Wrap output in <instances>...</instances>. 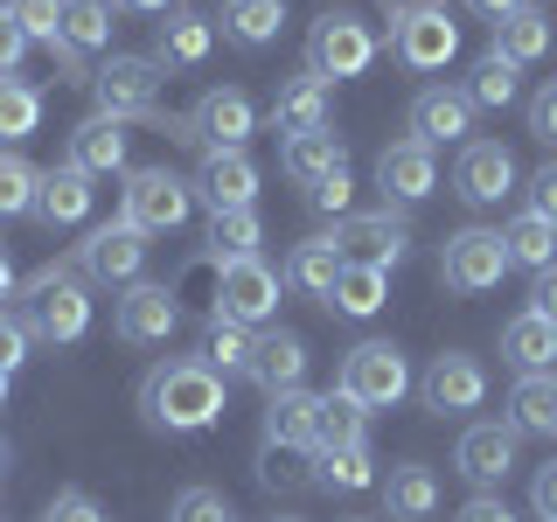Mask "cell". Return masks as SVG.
Instances as JSON below:
<instances>
[{
	"instance_id": "obj_1",
	"label": "cell",
	"mask_w": 557,
	"mask_h": 522,
	"mask_svg": "<svg viewBox=\"0 0 557 522\" xmlns=\"http://www.w3.org/2000/svg\"><path fill=\"white\" fill-rule=\"evenodd\" d=\"M139 411L161 432H209L231 411V390H223V376L202 356H174V362H153L139 376Z\"/></svg>"
},
{
	"instance_id": "obj_2",
	"label": "cell",
	"mask_w": 557,
	"mask_h": 522,
	"mask_svg": "<svg viewBox=\"0 0 557 522\" xmlns=\"http://www.w3.org/2000/svg\"><path fill=\"white\" fill-rule=\"evenodd\" d=\"M14 321H22L35 341H84V327H91V293H84V272H70V265L28 272Z\"/></svg>"
},
{
	"instance_id": "obj_3",
	"label": "cell",
	"mask_w": 557,
	"mask_h": 522,
	"mask_svg": "<svg viewBox=\"0 0 557 522\" xmlns=\"http://www.w3.org/2000/svg\"><path fill=\"white\" fill-rule=\"evenodd\" d=\"M391 49L405 70H446L460 57V22H453L446 0H405V8H391Z\"/></svg>"
},
{
	"instance_id": "obj_4",
	"label": "cell",
	"mask_w": 557,
	"mask_h": 522,
	"mask_svg": "<svg viewBox=\"0 0 557 522\" xmlns=\"http://www.w3.org/2000/svg\"><path fill=\"white\" fill-rule=\"evenodd\" d=\"M376 63V35L362 14H321V22L307 28V70L321 84H342V77H362V70Z\"/></svg>"
},
{
	"instance_id": "obj_5",
	"label": "cell",
	"mask_w": 557,
	"mask_h": 522,
	"mask_svg": "<svg viewBox=\"0 0 557 522\" xmlns=\"http://www.w3.org/2000/svg\"><path fill=\"white\" fill-rule=\"evenodd\" d=\"M119 202H126L119 216H126L139 237H161V231H182V223L196 216V182H182V174H168V167H139Z\"/></svg>"
},
{
	"instance_id": "obj_6",
	"label": "cell",
	"mask_w": 557,
	"mask_h": 522,
	"mask_svg": "<svg viewBox=\"0 0 557 522\" xmlns=\"http://www.w3.org/2000/svg\"><path fill=\"white\" fill-rule=\"evenodd\" d=\"M335 390H348L362 411H391L397 397L411 390V362H405V348L397 341H356L342 356V383Z\"/></svg>"
},
{
	"instance_id": "obj_7",
	"label": "cell",
	"mask_w": 557,
	"mask_h": 522,
	"mask_svg": "<svg viewBox=\"0 0 557 522\" xmlns=\"http://www.w3.org/2000/svg\"><path fill=\"white\" fill-rule=\"evenodd\" d=\"M278 278L265 258H231L216 265V321H237V327H265L278 313Z\"/></svg>"
},
{
	"instance_id": "obj_8",
	"label": "cell",
	"mask_w": 557,
	"mask_h": 522,
	"mask_svg": "<svg viewBox=\"0 0 557 522\" xmlns=\"http://www.w3.org/2000/svg\"><path fill=\"white\" fill-rule=\"evenodd\" d=\"M502 272H509V251H502V231H481V223H467V231L446 237L440 251V278L453 293H495Z\"/></svg>"
},
{
	"instance_id": "obj_9",
	"label": "cell",
	"mask_w": 557,
	"mask_h": 522,
	"mask_svg": "<svg viewBox=\"0 0 557 522\" xmlns=\"http://www.w3.org/2000/svg\"><path fill=\"white\" fill-rule=\"evenodd\" d=\"M258 133V104L237 91V84H223V91H202L196 112L182 119V139H196L202 153H231L244 139Z\"/></svg>"
},
{
	"instance_id": "obj_10",
	"label": "cell",
	"mask_w": 557,
	"mask_h": 522,
	"mask_svg": "<svg viewBox=\"0 0 557 522\" xmlns=\"http://www.w3.org/2000/svg\"><path fill=\"white\" fill-rule=\"evenodd\" d=\"M335 244H342L348 265H376V272H391L397 258L411 251V223L397 216V209H348L342 231H335Z\"/></svg>"
},
{
	"instance_id": "obj_11",
	"label": "cell",
	"mask_w": 557,
	"mask_h": 522,
	"mask_svg": "<svg viewBox=\"0 0 557 522\" xmlns=\"http://www.w3.org/2000/svg\"><path fill=\"white\" fill-rule=\"evenodd\" d=\"M139 265H147V237H139L126 216L98 223V231L77 244V272L98 278V286H139Z\"/></svg>"
},
{
	"instance_id": "obj_12",
	"label": "cell",
	"mask_w": 557,
	"mask_h": 522,
	"mask_svg": "<svg viewBox=\"0 0 557 522\" xmlns=\"http://www.w3.org/2000/svg\"><path fill=\"white\" fill-rule=\"evenodd\" d=\"M161 63L153 57H104L91 70V91H98V112L104 119H133V112H147L153 98H161Z\"/></svg>"
},
{
	"instance_id": "obj_13",
	"label": "cell",
	"mask_w": 557,
	"mask_h": 522,
	"mask_svg": "<svg viewBox=\"0 0 557 522\" xmlns=\"http://www.w3.org/2000/svg\"><path fill=\"white\" fill-rule=\"evenodd\" d=\"M418 397H425V411H440V418L481 411V397H487L481 356H467V348H446V356H432V370L418 376Z\"/></svg>"
},
{
	"instance_id": "obj_14",
	"label": "cell",
	"mask_w": 557,
	"mask_h": 522,
	"mask_svg": "<svg viewBox=\"0 0 557 522\" xmlns=\"http://www.w3.org/2000/svg\"><path fill=\"white\" fill-rule=\"evenodd\" d=\"M509 188H516V153L502 147V139H467L460 161H453V196L487 209V202L509 196Z\"/></svg>"
},
{
	"instance_id": "obj_15",
	"label": "cell",
	"mask_w": 557,
	"mask_h": 522,
	"mask_svg": "<svg viewBox=\"0 0 557 522\" xmlns=\"http://www.w3.org/2000/svg\"><path fill=\"white\" fill-rule=\"evenodd\" d=\"M516 439L522 432L509 425V418H487V425H467L460 432V446H453V467H460L474 487H495V481H509V467H516Z\"/></svg>"
},
{
	"instance_id": "obj_16",
	"label": "cell",
	"mask_w": 557,
	"mask_h": 522,
	"mask_svg": "<svg viewBox=\"0 0 557 522\" xmlns=\"http://www.w3.org/2000/svg\"><path fill=\"white\" fill-rule=\"evenodd\" d=\"M474 133V98H467V84H425V91L411 98V139H425V147H453V139Z\"/></svg>"
},
{
	"instance_id": "obj_17",
	"label": "cell",
	"mask_w": 557,
	"mask_h": 522,
	"mask_svg": "<svg viewBox=\"0 0 557 522\" xmlns=\"http://www.w3.org/2000/svg\"><path fill=\"white\" fill-rule=\"evenodd\" d=\"M174 327H182V293L174 286H126V300H119V341H133V348H153V341H168Z\"/></svg>"
},
{
	"instance_id": "obj_18",
	"label": "cell",
	"mask_w": 557,
	"mask_h": 522,
	"mask_svg": "<svg viewBox=\"0 0 557 522\" xmlns=\"http://www.w3.org/2000/svg\"><path fill=\"white\" fill-rule=\"evenodd\" d=\"M376 188L391 202H425L432 188H440V161H432V147L425 139H391V147L376 153Z\"/></svg>"
},
{
	"instance_id": "obj_19",
	"label": "cell",
	"mask_w": 557,
	"mask_h": 522,
	"mask_svg": "<svg viewBox=\"0 0 557 522\" xmlns=\"http://www.w3.org/2000/svg\"><path fill=\"white\" fill-rule=\"evenodd\" d=\"M307 341L293 335V327H272V335H258L251 341V362H244V376L258 383L265 397H278V390H300L307 383Z\"/></svg>"
},
{
	"instance_id": "obj_20",
	"label": "cell",
	"mask_w": 557,
	"mask_h": 522,
	"mask_svg": "<svg viewBox=\"0 0 557 522\" xmlns=\"http://www.w3.org/2000/svg\"><path fill=\"white\" fill-rule=\"evenodd\" d=\"M258 196V161L244 147L231 153H202V167H196V202H209V216L216 209H251Z\"/></svg>"
},
{
	"instance_id": "obj_21",
	"label": "cell",
	"mask_w": 557,
	"mask_h": 522,
	"mask_svg": "<svg viewBox=\"0 0 557 522\" xmlns=\"http://www.w3.org/2000/svg\"><path fill=\"white\" fill-rule=\"evenodd\" d=\"M126 147H133V126L98 112V119H84V126L70 133V167L98 182V174H119V167H126Z\"/></svg>"
},
{
	"instance_id": "obj_22",
	"label": "cell",
	"mask_w": 557,
	"mask_h": 522,
	"mask_svg": "<svg viewBox=\"0 0 557 522\" xmlns=\"http://www.w3.org/2000/svg\"><path fill=\"white\" fill-rule=\"evenodd\" d=\"M327 112H335V98H327V84L313 77V70H300V77H286V84L272 91V126L286 133V139H293V133H321Z\"/></svg>"
},
{
	"instance_id": "obj_23",
	"label": "cell",
	"mask_w": 557,
	"mask_h": 522,
	"mask_svg": "<svg viewBox=\"0 0 557 522\" xmlns=\"http://www.w3.org/2000/svg\"><path fill=\"white\" fill-rule=\"evenodd\" d=\"M278 167H286V182L313 188V182H327L335 167H348V139H342L335 126H321V133H293L286 147H278Z\"/></svg>"
},
{
	"instance_id": "obj_24",
	"label": "cell",
	"mask_w": 557,
	"mask_h": 522,
	"mask_svg": "<svg viewBox=\"0 0 557 522\" xmlns=\"http://www.w3.org/2000/svg\"><path fill=\"white\" fill-rule=\"evenodd\" d=\"M91 202H98V188H91V174H77V167H49L42 174V188H35V216L49 223V231H70V223H84L91 216Z\"/></svg>"
},
{
	"instance_id": "obj_25",
	"label": "cell",
	"mask_w": 557,
	"mask_h": 522,
	"mask_svg": "<svg viewBox=\"0 0 557 522\" xmlns=\"http://www.w3.org/2000/svg\"><path fill=\"white\" fill-rule=\"evenodd\" d=\"M502 356H509L522 376H550L557 370V321H544V313H516V321L502 327Z\"/></svg>"
},
{
	"instance_id": "obj_26",
	"label": "cell",
	"mask_w": 557,
	"mask_h": 522,
	"mask_svg": "<svg viewBox=\"0 0 557 522\" xmlns=\"http://www.w3.org/2000/svg\"><path fill=\"white\" fill-rule=\"evenodd\" d=\"M209 42H216V28H209L202 14L174 8L168 22H161V35H153V63H161V70H196L209 57Z\"/></svg>"
},
{
	"instance_id": "obj_27",
	"label": "cell",
	"mask_w": 557,
	"mask_h": 522,
	"mask_svg": "<svg viewBox=\"0 0 557 522\" xmlns=\"http://www.w3.org/2000/svg\"><path fill=\"white\" fill-rule=\"evenodd\" d=\"M550 42H557V22H550L544 8H516L509 22H495V57H509L516 70L522 63H544Z\"/></svg>"
},
{
	"instance_id": "obj_28",
	"label": "cell",
	"mask_w": 557,
	"mask_h": 522,
	"mask_svg": "<svg viewBox=\"0 0 557 522\" xmlns=\"http://www.w3.org/2000/svg\"><path fill=\"white\" fill-rule=\"evenodd\" d=\"M313 418H321V397H307V390H278V397H265V446L313 452Z\"/></svg>"
},
{
	"instance_id": "obj_29",
	"label": "cell",
	"mask_w": 557,
	"mask_h": 522,
	"mask_svg": "<svg viewBox=\"0 0 557 522\" xmlns=\"http://www.w3.org/2000/svg\"><path fill=\"white\" fill-rule=\"evenodd\" d=\"M502 251H509V265H522V272H550L557 265V223H544L536 209H522V216L502 223Z\"/></svg>"
},
{
	"instance_id": "obj_30",
	"label": "cell",
	"mask_w": 557,
	"mask_h": 522,
	"mask_svg": "<svg viewBox=\"0 0 557 522\" xmlns=\"http://www.w3.org/2000/svg\"><path fill=\"white\" fill-rule=\"evenodd\" d=\"M383 501H391V522H425L432 509H440V474L432 467H391V481H383Z\"/></svg>"
},
{
	"instance_id": "obj_31",
	"label": "cell",
	"mask_w": 557,
	"mask_h": 522,
	"mask_svg": "<svg viewBox=\"0 0 557 522\" xmlns=\"http://www.w3.org/2000/svg\"><path fill=\"white\" fill-rule=\"evenodd\" d=\"M509 425L516 432H536V439H557V370L550 376H516Z\"/></svg>"
},
{
	"instance_id": "obj_32",
	"label": "cell",
	"mask_w": 557,
	"mask_h": 522,
	"mask_svg": "<svg viewBox=\"0 0 557 522\" xmlns=\"http://www.w3.org/2000/svg\"><path fill=\"white\" fill-rule=\"evenodd\" d=\"M112 0H63V57H98L112 49Z\"/></svg>"
},
{
	"instance_id": "obj_33",
	"label": "cell",
	"mask_w": 557,
	"mask_h": 522,
	"mask_svg": "<svg viewBox=\"0 0 557 522\" xmlns=\"http://www.w3.org/2000/svg\"><path fill=\"white\" fill-rule=\"evenodd\" d=\"M383 300H391V272H376V265H342L335 286H327V307L348 313V321H370Z\"/></svg>"
},
{
	"instance_id": "obj_34",
	"label": "cell",
	"mask_w": 557,
	"mask_h": 522,
	"mask_svg": "<svg viewBox=\"0 0 557 522\" xmlns=\"http://www.w3.org/2000/svg\"><path fill=\"white\" fill-rule=\"evenodd\" d=\"M342 265H348V258H342L335 237H307V244H293V258H286V286H300V293H313V300H327V286H335Z\"/></svg>"
},
{
	"instance_id": "obj_35",
	"label": "cell",
	"mask_w": 557,
	"mask_h": 522,
	"mask_svg": "<svg viewBox=\"0 0 557 522\" xmlns=\"http://www.w3.org/2000/svg\"><path fill=\"white\" fill-rule=\"evenodd\" d=\"M286 28V0H223V35L237 49H265Z\"/></svg>"
},
{
	"instance_id": "obj_36",
	"label": "cell",
	"mask_w": 557,
	"mask_h": 522,
	"mask_svg": "<svg viewBox=\"0 0 557 522\" xmlns=\"http://www.w3.org/2000/svg\"><path fill=\"white\" fill-rule=\"evenodd\" d=\"M258 244H265L258 209H216V216H209V258H216V265H231V258H258Z\"/></svg>"
},
{
	"instance_id": "obj_37",
	"label": "cell",
	"mask_w": 557,
	"mask_h": 522,
	"mask_svg": "<svg viewBox=\"0 0 557 522\" xmlns=\"http://www.w3.org/2000/svg\"><path fill=\"white\" fill-rule=\"evenodd\" d=\"M8 14L22 22L28 42H49L63 57V0H8ZM63 63H70V77H77V84H91V70H84L77 57H63Z\"/></svg>"
},
{
	"instance_id": "obj_38",
	"label": "cell",
	"mask_w": 557,
	"mask_h": 522,
	"mask_svg": "<svg viewBox=\"0 0 557 522\" xmlns=\"http://www.w3.org/2000/svg\"><path fill=\"white\" fill-rule=\"evenodd\" d=\"M362 411L348 390H327L321 397V418H313V452H335V446H362Z\"/></svg>"
},
{
	"instance_id": "obj_39",
	"label": "cell",
	"mask_w": 557,
	"mask_h": 522,
	"mask_svg": "<svg viewBox=\"0 0 557 522\" xmlns=\"http://www.w3.org/2000/svg\"><path fill=\"white\" fill-rule=\"evenodd\" d=\"M467 98H474V112H509V104L522 98V77H516V63L487 49V57L474 63V77H467Z\"/></svg>"
},
{
	"instance_id": "obj_40",
	"label": "cell",
	"mask_w": 557,
	"mask_h": 522,
	"mask_svg": "<svg viewBox=\"0 0 557 522\" xmlns=\"http://www.w3.org/2000/svg\"><path fill=\"white\" fill-rule=\"evenodd\" d=\"M313 467H321V487H342V495H362V487H376V460L370 446H335V452H313Z\"/></svg>"
},
{
	"instance_id": "obj_41",
	"label": "cell",
	"mask_w": 557,
	"mask_h": 522,
	"mask_svg": "<svg viewBox=\"0 0 557 522\" xmlns=\"http://www.w3.org/2000/svg\"><path fill=\"white\" fill-rule=\"evenodd\" d=\"M251 327H237V321H209V335H202V348L196 356L209 362L216 376H244V362H251Z\"/></svg>"
},
{
	"instance_id": "obj_42",
	"label": "cell",
	"mask_w": 557,
	"mask_h": 522,
	"mask_svg": "<svg viewBox=\"0 0 557 522\" xmlns=\"http://www.w3.org/2000/svg\"><path fill=\"white\" fill-rule=\"evenodd\" d=\"M35 126H42V91L0 77V139H28Z\"/></svg>"
},
{
	"instance_id": "obj_43",
	"label": "cell",
	"mask_w": 557,
	"mask_h": 522,
	"mask_svg": "<svg viewBox=\"0 0 557 522\" xmlns=\"http://www.w3.org/2000/svg\"><path fill=\"white\" fill-rule=\"evenodd\" d=\"M35 188H42V174H35L22 153H0V216H28Z\"/></svg>"
},
{
	"instance_id": "obj_44",
	"label": "cell",
	"mask_w": 557,
	"mask_h": 522,
	"mask_svg": "<svg viewBox=\"0 0 557 522\" xmlns=\"http://www.w3.org/2000/svg\"><path fill=\"white\" fill-rule=\"evenodd\" d=\"M168 522H237V515H231V501H223V487H182Z\"/></svg>"
},
{
	"instance_id": "obj_45",
	"label": "cell",
	"mask_w": 557,
	"mask_h": 522,
	"mask_svg": "<svg viewBox=\"0 0 557 522\" xmlns=\"http://www.w3.org/2000/svg\"><path fill=\"white\" fill-rule=\"evenodd\" d=\"M307 202H313V209H335V216H348V202H356V174L335 167L327 182H313V188H307Z\"/></svg>"
},
{
	"instance_id": "obj_46",
	"label": "cell",
	"mask_w": 557,
	"mask_h": 522,
	"mask_svg": "<svg viewBox=\"0 0 557 522\" xmlns=\"http://www.w3.org/2000/svg\"><path fill=\"white\" fill-rule=\"evenodd\" d=\"M258 481H265V487H300V481H307V474H300V452H293V446H265Z\"/></svg>"
},
{
	"instance_id": "obj_47",
	"label": "cell",
	"mask_w": 557,
	"mask_h": 522,
	"mask_svg": "<svg viewBox=\"0 0 557 522\" xmlns=\"http://www.w3.org/2000/svg\"><path fill=\"white\" fill-rule=\"evenodd\" d=\"M28 341H35L28 327L14 321V313H0V370H8V376H14V370L28 362Z\"/></svg>"
},
{
	"instance_id": "obj_48",
	"label": "cell",
	"mask_w": 557,
	"mask_h": 522,
	"mask_svg": "<svg viewBox=\"0 0 557 522\" xmlns=\"http://www.w3.org/2000/svg\"><path fill=\"white\" fill-rule=\"evenodd\" d=\"M530 133L544 139V147H557V77L544 84V91L530 98Z\"/></svg>"
},
{
	"instance_id": "obj_49",
	"label": "cell",
	"mask_w": 557,
	"mask_h": 522,
	"mask_svg": "<svg viewBox=\"0 0 557 522\" xmlns=\"http://www.w3.org/2000/svg\"><path fill=\"white\" fill-rule=\"evenodd\" d=\"M22 57H28V35H22V22H14L8 8H0V77H14Z\"/></svg>"
},
{
	"instance_id": "obj_50",
	"label": "cell",
	"mask_w": 557,
	"mask_h": 522,
	"mask_svg": "<svg viewBox=\"0 0 557 522\" xmlns=\"http://www.w3.org/2000/svg\"><path fill=\"white\" fill-rule=\"evenodd\" d=\"M42 522H104V509H98L91 495H77V487H70V495L49 501V515H42Z\"/></svg>"
},
{
	"instance_id": "obj_51",
	"label": "cell",
	"mask_w": 557,
	"mask_h": 522,
	"mask_svg": "<svg viewBox=\"0 0 557 522\" xmlns=\"http://www.w3.org/2000/svg\"><path fill=\"white\" fill-rule=\"evenodd\" d=\"M530 209H536L544 223H557V161L530 174Z\"/></svg>"
},
{
	"instance_id": "obj_52",
	"label": "cell",
	"mask_w": 557,
	"mask_h": 522,
	"mask_svg": "<svg viewBox=\"0 0 557 522\" xmlns=\"http://www.w3.org/2000/svg\"><path fill=\"white\" fill-rule=\"evenodd\" d=\"M530 509L544 515V522H557V460L536 467V481H530Z\"/></svg>"
},
{
	"instance_id": "obj_53",
	"label": "cell",
	"mask_w": 557,
	"mask_h": 522,
	"mask_svg": "<svg viewBox=\"0 0 557 522\" xmlns=\"http://www.w3.org/2000/svg\"><path fill=\"white\" fill-rule=\"evenodd\" d=\"M453 522H516V509H509L502 495H474V501H467V509L453 515Z\"/></svg>"
},
{
	"instance_id": "obj_54",
	"label": "cell",
	"mask_w": 557,
	"mask_h": 522,
	"mask_svg": "<svg viewBox=\"0 0 557 522\" xmlns=\"http://www.w3.org/2000/svg\"><path fill=\"white\" fill-rule=\"evenodd\" d=\"M530 313H544V321H557V265L536 272V293H530Z\"/></svg>"
},
{
	"instance_id": "obj_55",
	"label": "cell",
	"mask_w": 557,
	"mask_h": 522,
	"mask_svg": "<svg viewBox=\"0 0 557 522\" xmlns=\"http://www.w3.org/2000/svg\"><path fill=\"white\" fill-rule=\"evenodd\" d=\"M460 8H474L481 22H509L516 8H530V0H460Z\"/></svg>"
},
{
	"instance_id": "obj_56",
	"label": "cell",
	"mask_w": 557,
	"mask_h": 522,
	"mask_svg": "<svg viewBox=\"0 0 557 522\" xmlns=\"http://www.w3.org/2000/svg\"><path fill=\"white\" fill-rule=\"evenodd\" d=\"M112 8H133V14H174V0H112Z\"/></svg>"
},
{
	"instance_id": "obj_57",
	"label": "cell",
	"mask_w": 557,
	"mask_h": 522,
	"mask_svg": "<svg viewBox=\"0 0 557 522\" xmlns=\"http://www.w3.org/2000/svg\"><path fill=\"white\" fill-rule=\"evenodd\" d=\"M0 300H14V265H8V251H0Z\"/></svg>"
},
{
	"instance_id": "obj_58",
	"label": "cell",
	"mask_w": 557,
	"mask_h": 522,
	"mask_svg": "<svg viewBox=\"0 0 557 522\" xmlns=\"http://www.w3.org/2000/svg\"><path fill=\"white\" fill-rule=\"evenodd\" d=\"M8 383H14V376H8V370H0V405H8Z\"/></svg>"
},
{
	"instance_id": "obj_59",
	"label": "cell",
	"mask_w": 557,
	"mask_h": 522,
	"mask_svg": "<svg viewBox=\"0 0 557 522\" xmlns=\"http://www.w3.org/2000/svg\"><path fill=\"white\" fill-rule=\"evenodd\" d=\"M0 474H8V439H0Z\"/></svg>"
},
{
	"instance_id": "obj_60",
	"label": "cell",
	"mask_w": 557,
	"mask_h": 522,
	"mask_svg": "<svg viewBox=\"0 0 557 522\" xmlns=\"http://www.w3.org/2000/svg\"><path fill=\"white\" fill-rule=\"evenodd\" d=\"M278 522H300V515H278Z\"/></svg>"
}]
</instances>
